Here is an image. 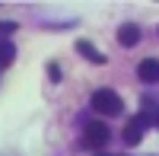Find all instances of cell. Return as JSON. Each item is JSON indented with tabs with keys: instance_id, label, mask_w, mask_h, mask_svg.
I'll return each instance as SVG.
<instances>
[{
	"instance_id": "obj_1",
	"label": "cell",
	"mask_w": 159,
	"mask_h": 156,
	"mask_svg": "<svg viewBox=\"0 0 159 156\" xmlns=\"http://www.w3.org/2000/svg\"><path fill=\"white\" fill-rule=\"evenodd\" d=\"M92 108L99 115H121L124 102H121L118 93H111V89H96V93H92Z\"/></svg>"
},
{
	"instance_id": "obj_4",
	"label": "cell",
	"mask_w": 159,
	"mask_h": 156,
	"mask_svg": "<svg viewBox=\"0 0 159 156\" xmlns=\"http://www.w3.org/2000/svg\"><path fill=\"white\" fill-rule=\"evenodd\" d=\"M118 42H121L124 48H134V45L140 42V29H137L134 22H124L121 29H118Z\"/></svg>"
},
{
	"instance_id": "obj_9",
	"label": "cell",
	"mask_w": 159,
	"mask_h": 156,
	"mask_svg": "<svg viewBox=\"0 0 159 156\" xmlns=\"http://www.w3.org/2000/svg\"><path fill=\"white\" fill-rule=\"evenodd\" d=\"M48 76H51V80H61V67H57V64H48Z\"/></svg>"
},
{
	"instance_id": "obj_2",
	"label": "cell",
	"mask_w": 159,
	"mask_h": 156,
	"mask_svg": "<svg viewBox=\"0 0 159 156\" xmlns=\"http://www.w3.org/2000/svg\"><path fill=\"white\" fill-rule=\"evenodd\" d=\"M105 144H108V124H105V121H89L86 124V134H83V147L99 150Z\"/></svg>"
},
{
	"instance_id": "obj_3",
	"label": "cell",
	"mask_w": 159,
	"mask_h": 156,
	"mask_svg": "<svg viewBox=\"0 0 159 156\" xmlns=\"http://www.w3.org/2000/svg\"><path fill=\"white\" fill-rule=\"evenodd\" d=\"M137 76L143 83H159V61L147 57V61H140V67H137Z\"/></svg>"
},
{
	"instance_id": "obj_10",
	"label": "cell",
	"mask_w": 159,
	"mask_h": 156,
	"mask_svg": "<svg viewBox=\"0 0 159 156\" xmlns=\"http://www.w3.org/2000/svg\"><path fill=\"white\" fill-rule=\"evenodd\" d=\"M147 115H150V121H153V127H159V108H150Z\"/></svg>"
},
{
	"instance_id": "obj_7",
	"label": "cell",
	"mask_w": 159,
	"mask_h": 156,
	"mask_svg": "<svg viewBox=\"0 0 159 156\" xmlns=\"http://www.w3.org/2000/svg\"><path fill=\"white\" fill-rule=\"evenodd\" d=\"M13 57H16V45H13V42H0V70L10 67Z\"/></svg>"
},
{
	"instance_id": "obj_11",
	"label": "cell",
	"mask_w": 159,
	"mask_h": 156,
	"mask_svg": "<svg viewBox=\"0 0 159 156\" xmlns=\"http://www.w3.org/2000/svg\"><path fill=\"white\" fill-rule=\"evenodd\" d=\"M96 156H105V153H96Z\"/></svg>"
},
{
	"instance_id": "obj_8",
	"label": "cell",
	"mask_w": 159,
	"mask_h": 156,
	"mask_svg": "<svg viewBox=\"0 0 159 156\" xmlns=\"http://www.w3.org/2000/svg\"><path fill=\"white\" fill-rule=\"evenodd\" d=\"M16 32V22H0V35H13Z\"/></svg>"
},
{
	"instance_id": "obj_6",
	"label": "cell",
	"mask_w": 159,
	"mask_h": 156,
	"mask_svg": "<svg viewBox=\"0 0 159 156\" xmlns=\"http://www.w3.org/2000/svg\"><path fill=\"white\" fill-rule=\"evenodd\" d=\"M140 140H143V124L134 118V121L124 127V144H140Z\"/></svg>"
},
{
	"instance_id": "obj_5",
	"label": "cell",
	"mask_w": 159,
	"mask_h": 156,
	"mask_svg": "<svg viewBox=\"0 0 159 156\" xmlns=\"http://www.w3.org/2000/svg\"><path fill=\"white\" fill-rule=\"evenodd\" d=\"M76 54H83V57L92 61V64H105V54H102V51H96L89 42H76Z\"/></svg>"
}]
</instances>
